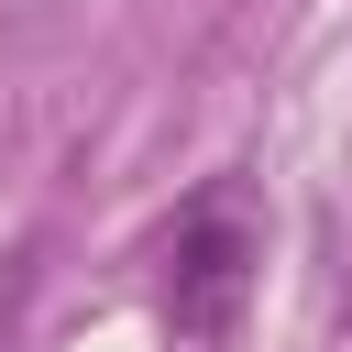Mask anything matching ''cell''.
<instances>
[{"label": "cell", "instance_id": "1", "mask_svg": "<svg viewBox=\"0 0 352 352\" xmlns=\"http://www.w3.org/2000/svg\"><path fill=\"white\" fill-rule=\"evenodd\" d=\"M253 264H264V242H253V209H242V187H209V198H187V220L165 231V275H154V297H165V330H176L187 352H220V341L242 330V308H253Z\"/></svg>", "mask_w": 352, "mask_h": 352}, {"label": "cell", "instance_id": "2", "mask_svg": "<svg viewBox=\"0 0 352 352\" xmlns=\"http://www.w3.org/2000/svg\"><path fill=\"white\" fill-rule=\"evenodd\" d=\"M11 319H22V275H0V352H11Z\"/></svg>", "mask_w": 352, "mask_h": 352}]
</instances>
